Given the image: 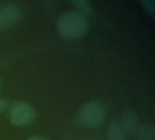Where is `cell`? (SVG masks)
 Listing matches in <instances>:
<instances>
[{
	"label": "cell",
	"instance_id": "6da1fadb",
	"mask_svg": "<svg viewBox=\"0 0 155 140\" xmlns=\"http://www.w3.org/2000/svg\"><path fill=\"white\" fill-rule=\"evenodd\" d=\"M89 26L88 17L76 10L62 14L56 21V28L59 36L66 40L83 38L87 34Z\"/></svg>",
	"mask_w": 155,
	"mask_h": 140
},
{
	"label": "cell",
	"instance_id": "7a4b0ae2",
	"mask_svg": "<svg viewBox=\"0 0 155 140\" xmlns=\"http://www.w3.org/2000/svg\"><path fill=\"white\" fill-rule=\"evenodd\" d=\"M105 119V109L104 106L97 101H89L85 103L77 115L78 122L84 128H96L102 126Z\"/></svg>",
	"mask_w": 155,
	"mask_h": 140
},
{
	"label": "cell",
	"instance_id": "3957f363",
	"mask_svg": "<svg viewBox=\"0 0 155 140\" xmlns=\"http://www.w3.org/2000/svg\"><path fill=\"white\" fill-rule=\"evenodd\" d=\"M9 121L17 128L30 126L35 118V108L25 101H16L9 106Z\"/></svg>",
	"mask_w": 155,
	"mask_h": 140
},
{
	"label": "cell",
	"instance_id": "277c9868",
	"mask_svg": "<svg viewBox=\"0 0 155 140\" xmlns=\"http://www.w3.org/2000/svg\"><path fill=\"white\" fill-rule=\"evenodd\" d=\"M22 8L17 4L7 2L0 5V32L16 25L22 18Z\"/></svg>",
	"mask_w": 155,
	"mask_h": 140
},
{
	"label": "cell",
	"instance_id": "5b68a950",
	"mask_svg": "<svg viewBox=\"0 0 155 140\" xmlns=\"http://www.w3.org/2000/svg\"><path fill=\"white\" fill-rule=\"evenodd\" d=\"M122 128L126 135H135L140 128L139 118L134 110L127 109L124 111L122 117V122L120 123Z\"/></svg>",
	"mask_w": 155,
	"mask_h": 140
},
{
	"label": "cell",
	"instance_id": "8992f818",
	"mask_svg": "<svg viewBox=\"0 0 155 140\" xmlns=\"http://www.w3.org/2000/svg\"><path fill=\"white\" fill-rule=\"evenodd\" d=\"M108 140H127L126 134L121 127L119 121L114 120L110 123L107 129Z\"/></svg>",
	"mask_w": 155,
	"mask_h": 140
},
{
	"label": "cell",
	"instance_id": "52a82bcc",
	"mask_svg": "<svg viewBox=\"0 0 155 140\" xmlns=\"http://www.w3.org/2000/svg\"><path fill=\"white\" fill-rule=\"evenodd\" d=\"M138 140H155V127L153 123H145L142 125L137 133Z\"/></svg>",
	"mask_w": 155,
	"mask_h": 140
},
{
	"label": "cell",
	"instance_id": "ba28073f",
	"mask_svg": "<svg viewBox=\"0 0 155 140\" xmlns=\"http://www.w3.org/2000/svg\"><path fill=\"white\" fill-rule=\"evenodd\" d=\"M72 3L76 7V9H77L76 11L85 15L86 16L93 13V5L89 1H86V0H74Z\"/></svg>",
	"mask_w": 155,
	"mask_h": 140
},
{
	"label": "cell",
	"instance_id": "9c48e42d",
	"mask_svg": "<svg viewBox=\"0 0 155 140\" xmlns=\"http://www.w3.org/2000/svg\"><path fill=\"white\" fill-rule=\"evenodd\" d=\"M9 106H10V103L7 99L0 97V114L5 112L6 109H8Z\"/></svg>",
	"mask_w": 155,
	"mask_h": 140
},
{
	"label": "cell",
	"instance_id": "30bf717a",
	"mask_svg": "<svg viewBox=\"0 0 155 140\" xmlns=\"http://www.w3.org/2000/svg\"><path fill=\"white\" fill-rule=\"evenodd\" d=\"M26 140H46L45 138L43 137H40V136H33V137H30L28 138Z\"/></svg>",
	"mask_w": 155,
	"mask_h": 140
},
{
	"label": "cell",
	"instance_id": "8fae6325",
	"mask_svg": "<svg viewBox=\"0 0 155 140\" xmlns=\"http://www.w3.org/2000/svg\"><path fill=\"white\" fill-rule=\"evenodd\" d=\"M2 87H3V84H2V81H1V79H0V91L2 90Z\"/></svg>",
	"mask_w": 155,
	"mask_h": 140
},
{
	"label": "cell",
	"instance_id": "7c38bea8",
	"mask_svg": "<svg viewBox=\"0 0 155 140\" xmlns=\"http://www.w3.org/2000/svg\"><path fill=\"white\" fill-rule=\"evenodd\" d=\"M87 140H96V139H94V138H89V139H87Z\"/></svg>",
	"mask_w": 155,
	"mask_h": 140
}]
</instances>
